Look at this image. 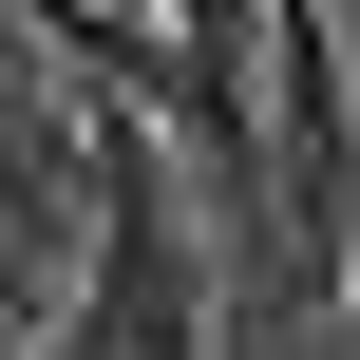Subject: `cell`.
I'll return each mask as SVG.
<instances>
[{
	"label": "cell",
	"instance_id": "6da1fadb",
	"mask_svg": "<svg viewBox=\"0 0 360 360\" xmlns=\"http://www.w3.org/2000/svg\"><path fill=\"white\" fill-rule=\"evenodd\" d=\"M114 323H133V342L171 323V266H152V247H114Z\"/></svg>",
	"mask_w": 360,
	"mask_h": 360
}]
</instances>
